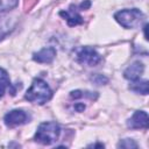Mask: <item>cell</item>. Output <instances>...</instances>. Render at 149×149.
Segmentation results:
<instances>
[{"label": "cell", "instance_id": "6da1fadb", "mask_svg": "<svg viewBox=\"0 0 149 149\" xmlns=\"http://www.w3.org/2000/svg\"><path fill=\"white\" fill-rule=\"evenodd\" d=\"M52 97V91L49 87V85L41 78H36L33 80L30 87L26 92L24 98L33 102V104H38L43 105L47 101H49Z\"/></svg>", "mask_w": 149, "mask_h": 149}, {"label": "cell", "instance_id": "7a4b0ae2", "mask_svg": "<svg viewBox=\"0 0 149 149\" xmlns=\"http://www.w3.org/2000/svg\"><path fill=\"white\" fill-rule=\"evenodd\" d=\"M59 134H61V127L58 123L52 121L42 122L37 127L34 140L41 144H51L55 141H57Z\"/></svg>", "mask_w": 149, "mask_h": 149}, {"label": "cell", "instance_id": "52a82bcc", "mask_svg": "<svg viewBox=\"0 0 149 149\" xmlns=\"http://www.w3.org/2000/svg\"><path fill=\"white\" fill-rule=\"evenodd\" d=\"M143 71H144V65H143L141 62L136 61V62H134L133 64H130V65L125 70L123 76H125L126 79L134 81V80L140 79V77H141V74L143 73Z\"/></svg>", "mask_w": 149, "mask_h": 149}, {"label": "cell", "instance_id": "9c48e42d", "mask_svg": "<svg viewBox=\"0 0 149 149\" xmlns=\"http://www.w3.org/2000/svg\"><path fill=\"white\" fill-rule=\"evenodd\" d=\"M59 15L63 16L68 21L69 26H72V27L73 26H77V24H80V23L84 22L81 15L76 10V7H73V6H70V8L66 9V10L59 12Z\"/></svg>", "mask_w": 149, "mask_h": 149}, {"label": "cell", "instance_id": "277c9868", "mask_svg": "<svg viewBox=\"0 0 149 149\" xmlns=\"http://www.w3.org/2000/svg\"><path fill=\"white\" fill-rule=\"evenodd\" d=\"M77 59L80 64L94 66V65L100 63L101 56L97 52L95 49L90 48V47H83L77 54Z\"/></svg>", "mask_w": 149, "mask_h": 149}, {"label": "cell", "instance_id": "3957f363", "mask_svg": "<svg viewBox=\"0 0 149 149\" xmlns=\"http://www.w3.org/2000/svg\"><path fill=\"white\" fill-rule=\"evenodd\" d=\"M114 19L123 28L130 29V28L137 27L144 19V15L140 9L132 8V9H122L116 12L114 14Z\"/></svg>", "mask_w": 149, "mask_h": 149}, {"label": "cell", "instance_id": "8fae6325", "mask_svg": "<svg viewBox=\"0 0 149 149\" xmlns=\"http://www.w3.org/2000/svg\"><path fill=\"white\" fill-rule=\"evenodd\" d=\"M129 88L136 93H141V94H148V80H134L130 85Z\"/></svg>", "mask_w": 149, "mask_h": 149}, {"label": "cell", "instance_id": "30bf717a", "mask_svg": "<svg viewBox=\"0 0 149 149\" xmlns=\"http://www.w3.org/2000/svg\"><path fill=\"white\" fill-rule=\"evenodd\" d=\"M10 87V79L6 70L0 68V98L3 97L6 91Z\"/></svg>", "mask_w": 149, "mask_h": 149}, {"label": "cell", "instance_id": "2e32d148", "mask_svg": "<svg viewBox=\"0 0 149 149\" xmlns=\"http://www.w3.org/2000/svg\"><path fill=\"white\" fill-rule=\"evenodd\" d=\"M88 7H90V1H88V0H86L85 3L83 2V3L80 5V8H84V9H85V8H88Z\"/></svg>", "mask_w": 149, "mask_h": 149}, {"label": "cell", "instance_id": "5bb4252c", "mask_svg": "<svg viewBox=\"0 0 149 149\" xmlns=\"http://www.w3.org/2000/svg\"><path fill=\"white\" fill-rule=\"evenodd\" d=\"M118 147H121V148H137V144L130 139H125L118 144Z\"/></svg>", "mask_w": 149, "mask_h": 149}, {"label": "cell", "instance_id": "ba28073f", "mask_svg": "<svg viewBox=\"0 0 149 149\" xmlns=\"http://www.w3.org/2000/svg\"><path fill=\"white\" fill-rule=\"evenodd\" d=\"M56 57V49L54 47H47L34 54L33 59L37 63H51Z\"/></svg>", "mask_w": 149, "mask_h": 149}, {"label": "cell", "instance_id": "4fadbf2b", "mask_svg": "<svg viewBox=\"0 0 149 149\" xmlns=\"http://www.w3.org/2000/svg\"><path fill=\"white\" fill-rule=\"evenodd\" d=\"M12 27H13V24L10 23L9 20H3V21L0 22V40L5 35H7V33L12 29Z\"/></svg>", "mask_w": 149, "mask_h": 149}, {"label": "cell", "instance_id": "8992f818", "mask_svg": "<svg viewBox=\"0 0 149 149\" xmlns=\"http://www.w3.org/2000/svg\"><path fill=\"white\" fill-rule=\"evenodd\" d=\"M148 125H149V118L144 111H136L127 122V126L132 129L148 128Z\"/></svg>", "mask_w": 149, "mask_h": 149}, {"label": "cell", "instance_id": "9a60e30c", "mask_svg": "<svg viewBox=\"0 0 149 149\" xmlns=\"http://www.w3.org/2000/svg\"><path fill=\"white\" fill-rule=\"evenodd\" d=\"M92 80L95 83V84H104V83H107V78L101 76V74H97L94 77H92Z\"/></svg>", "mask_w": 149, "mask_h": 149}, {"label": "cell", "instance_id": "7c38bea8", "mask_svg": "<svg viewBox=\"0 0 149 149\" xmlns=\"http://www.w3.org/2000/svg\"><path fill=\"white\" fill-rule=\"evenodd\" d=\"M19 0H0V13L10 10L14 7H16Z\"/></svg>", "mask_w": 149, "mask_h": 149}, {"label": "cell", "instance_id": "5b68a950", "mask_svg": "<svg viewBox=\"0 0 149 149\" xmlns=\"http://www.w3.org/2000/svg\"><path fill=\"white\" fill-rule=\"evenodd\" d=\"M29 120V116L28 114L22 111V109H13L10 112H8L5 118H3V121H5V125L7 127H16V126H21L23 123H26L27 121Z\"/></svg>", "mask_w": 149, "mask_h": 149}]
</instances>
